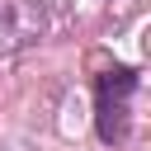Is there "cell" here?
<instances>
[{
	"label": "cell",
	"instance_id": "7a4b0ae2",
	"mask_svg": "<svg viewBox=\"0 0 151 151\" xmlns=\"http://www.w3.org/2000/svg\"><path fill=\"white\" fill-rule=\"evenodd\" d=\"M123 132H127V104L99 94V137H104V142H118Z\"/></svg>",
	"mask_w": 151,
	"mask_h": 151
},
{
	"label": "cell",
	"instance_id": "6da1fadb",
	"mask_svg": "<svg viewBox=\"0 0 151 151\" xmlns=\"http://www.w3.org/2000/svg\"><path fill=\"white\" fill-rule=\"evenodd\" d=\"M47 33V9L42 0H0V57H14L33 47Z\"/></svg>",
	"mask_w": 151,
	"mask_h": 151
},
{
	"label": "cell",
	"instance_id": "3957f363",
	"mask_svg": "<svg viewBox=\"0 0 151 151\" xmlns=\"http://www.w3.org/2000/svg\"><path fill=\"white\" fill-rule=\"evenodd\" d=\"M132 85H137V76H132L127 66H113V71L99 76V94H109V99H127Z\"/></svg>",
	"mask_w": 151,
	"mask_h": 151
}]
</instances>
